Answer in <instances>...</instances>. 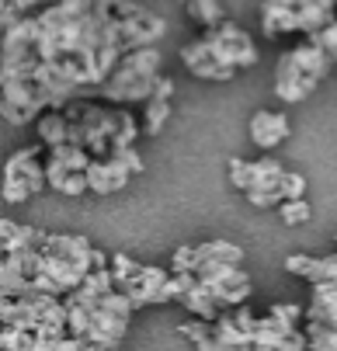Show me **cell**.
I'll return each instance as SVG.
<instances>
[{"mask_svg": "<svg viewBox=\"0 0 337 351\" xmlns=\"http://www.w3.org/2000/svg\"><path fill=\"white\" fill-rule=\"evenodd\" d=\"M306 348H313V351H337V330L306 320Z\"/></svg>", "mask_w": 337, "mask_h": 351, "instance_id": "d6986e66", "label": "cell"}, {"mask_svg": "<svg viewBox=\"0 0 337 351\" xmlns=\"http://www.w3.org/2000/svg\"><path fill=\"white\" fill-rule=\"evenodd\" d=\"M171 271L174 275H191L195 271V243H181L171 258Z\"/></svg>", "mask_w": 337, "mask_h": 351, "instance_id": "44dd1931", "label": "cell"}, {"mask_svg": "<svg viewBox=\"0 0 337 351\" xmlns=\"http://www.w3.org/2000/svg\"><path fill=\"white\" fill-rule=\"evenodd\" d=\"M282 164L275 157H261V160H251V188L244 195H254V191H278V178H282Z\"/></svg>", "mask_w": 337, "mask_h": 351, "instance_id": "9a60e30c", "label": "cell"}, {"mask_svg": "<svg viewBox=\"0 0 337 351\" xmlns=\"http://www.w3.org/2000/svg\"><path fill=\"white\" fill-rule=\"evenodd\" d=\"M199 261H226V265H244V247L229 240H205L195 243V265Z\"/></svg>", "mask_w": 337, "mask_h": 351, "instance_id": "2e32d148", "label": "cell"}, {"mask_svg": "<svg viewBox=\"0 0 337 351\" xmlns=\"http://www.w3.org/2000/svg\"><path fill=\"white\" fill-rule=\"evenodd\" d=\"M84 178H87V191L98 195V198L118 195V191H125V184L132 181V174L125 171V164L118 160V154H115V157H90Z\"/></svg>", "mask_w": 337, "mask_h": 351, "instance_id": "52a82bcc", "label": "cell"}, {"mask_svg": "<svg viewBox=\"0 0 337 351\" xmlns=\"http://www.w3.org/2000/svg\"><path fill=\"white\" fill-rule=\"evenodd\" d=\"M303 4H316V8H327V11H337V0H303Z\"/></svg>", "mask_w": 337, "mask_h": 351, "instance_id": "4316f807", "label": "cell"}, {"mask_svg": "<svg viewBox=\"0 0 337 351\" xmlns=\"http://www.w3.org/2000/svg\"><path fill=\"white\" fill-rule=\"evenodd\" d=\"M184 11L199 28H212V25H219L226 18L219 0H184Z\"/></svg>", "mask_w": 337, "mask_h": 351, "instance_id": "e0dca14e", "label": "cell"}, {"mask_svg": "<svg viewBox=\"0 0 337 351\" xmlns=\"http://www.w3.org/2000/svg\"><path fill=\"white\" fill-rule=\"evenodd\" d=\"M247 202L258 206V209H278L282 195H278V191H254V195H247Z\"/></svg>", "mask_w": 337, "mask_h": 351, "instance_id": "d4e9b609", "label": "cell"}, {"mask_svg": "<svg viewBox=\"0 0 337 351\" xmlns=\"http://www.w3.org/2000/svg\"><path fill=\"white\" fill-rule=\"evenodd\" d=\"M63 115L70 122V143L87 149L90 157H115L139 139V119L122 105L77 97L63 105Z\"/></svg>", "mask_w": 337, "mask_h": 351, "instance_id": "3957f363", "label": "cell"}, {"mask_svg": "<svg viewBox=\"0 0 337 351\" xmlns=\"http://www.w3.org/2000/svg\"><path fill=\"white\" fill-rule=\"evenodd\" d=\"M195 348H199V351H226V348H223V344H219V341H216V337H212V334H209V337H205V341H199V344H195Z\"/></svg>", "mask_w": 337, "mask_h": 351, "instance_id": "484cf974", "label": "cell"}, {"mask_svg": "<svg viewBox=\"0 0 337 351\" xmlns=\"http://www.w3.org/2000/svg\"><path fill=\"white\" fill-rule=\"evenodd\" d=\"M177 303H181V306H184V310H188L191 317H199V320H209V324H212V320H216V317L223 313V310H219V306L212 303V299H209V292H205V289L199 285V278H195V282H191V285H188V289L181 292V299H177Z\"/></svg>", "mask_w": 337, "mask_h": 351, "instance_id": "5bb4252c", "label": "cell"}, {"mask_svg": "<svg viewBox=\"0 0 337 351\" xmlns=\"http://www.w3.org/2000/svg\"><path fill=\"white\" fill-rule=\"evenodd\" d=\"M278 195H282V202H285V198H306V178L299 171H282Z\"/></svg>", "mask_w": 337, "mask_h": 351, "instance_id": "ffe728a7", "label": "cell"}, {"mask_svg": "<svg viewBox=\"0 0 337 351\" xmlns=\"http://www.w3.org/2000/svg\"><path fill=\"white\" fill-rule=\"evenodd\" d=\"M45 191V146L32 143L21 146L4 160L0 171V198L8 206H25L28 198Z\"/></svg>", "mask_w": 337, "mask_h": 351, "instance_id": "5b68a950", "label": "cell"}, {"mask_svg": "<svg viewBox=\"0 0 337 351\" xmlns=\"http://www.w3.org/2000/svg\"><path fill=\"white\" fill-rule=\"evenodd\" d=\"M167 21L136 0H56L0 28V119L32 125L105 84L139 45H157Z\"/></svg>", "mask_w": 337, "mask_h": 351, "instance_id": "6da1fadb", "label": "cell"}, {"mask_svg": "<svg viewBox=\"0 0 337 351\" xmlns=\"http://www.w3.org/2000/svg\"><path fill=\"white\" fill-rule=\"evenodd\" d=\"M181 63L191 77L223 84V80H233L240 70L258 63V45L240 25L223 18L219 25L202 28L195 42L181 45Z\"/></svg>", "mask_w": 337, "mask_h": 351, "instance_id": "7a4b0ae2", "label": "cell"}, {"mask_svg": "<svg viewBox=\"0 0 337 351\" xmlns=\"http://www.w3.org/2000/svg\"><path fill=\"white\" fill-rule=\"evenodd\" d=\"M303 317L310 324H323L337 330V285L313 282V299H310V310H303Z\"/></svg>", "mask_w": 337, "mask_h": 351, "instance_id": "8fae6325", "label": "cell"}, {"mask_svg": "<svg viewBox=\"0 0 337 351\" xmlns=\"http://www.w3.org/2000/svg\"><path fill=\"white\" fill-rule=\"evenodd\" d=\"M160 73H164V53L157 45L129 49V53L115 63V70L105 77V84H98L90 90V97L94 101L122 105V108L142 105L150 97L153 84L160 80Z\"/></svg>", "mask_w": 337, "mask_h": 351, "instance_id": "277c9868", "label": "cell"}, {"mask_svg": "<svg viewBox=\"0 0 337 351\" xmlns=\"http://www.w3.org/2000/svg\"><path fill=\"white\" fill-rule=\"evenodd\" d=\"M316 90V80L310 73H303V66L292 60V53H285L275 66V94L285 105H299Z\"/></svg>", "mask_w": 337, "mask_h": 351, "instance_id": "ba28073f", "label": "cell"}, {"mask_svg": "<svg viewBox=\"0 0 337 351\" xmlns=\"http://www.w3.org/2000/svg\"><path fill=\"white\" fill-rule=\"evenodd\" d=\"M171 115H174V80H171L167 73H160V80H157V84H153V90H150V97L142 101L139 136L157 139V136L167 129Z\"/></svg>", "mask_w": 337, "mask_h": 351, "instance_id": "8992f818", "label": "cell"}, {"mask_svg": "<svg viewBox=\"0 0 337 351\" xmlns=\"http://www.w3.org/2000/svg\"><path fill=\"white\" fill-rule=\"evenodd\" d=\"M288 53H292V60L303 66V73H310L316 84H320V80H323V77L334 70V60L323 53V49H320L310 35H306V42H299L296 49H288Z\"/></svg>", "mask_w": 337, "mask_h": 351, "instance_id": "4fadbf2b", "label": "cell"}, {"mask_svg": "<svg viewBox=\"0 0 337 351\" xmlns=\"http://www.w3.org/2000/svg\"><path fill=\"white\" fill-rule=\"evenodd\" d=\"M226 351H254V344H240V348H226Z\"/></svg>", "mask_w": 337, "mask_h": 351, "instance_id": "83f0119b", "label": "cell"}, {"mask_svg": "<svg viewBox=\"0 0 337 351\" xmlns=\"http://www.w3.org/2000/svg\"><path fill=\"white\" fill-rule=\"evenodd\" d=\"M181 334H184L191 344H199V341H205V337L212 334V324H209V320H199V317H191V320L181 324Z\"/></svg>", "mask_w": 337, "mask_h": 351, "instance_id": "cb8c5ba5", "label": "cell"}, {"mask_svg": "<svg viewBox=\"0 0 337 351\" xmlns=\"http://www.w3.org/2000/svg\"><path fill=\"white\" fill-rule=\"evenodd\" d=\"M278 216L285 226H303L313 219V206L306 198H285V202H278Z\"/></svg>", "mask_w": 337, "mask_h": 351, "instance_id": "ac0fdd59", "label": "cell"}, {"mask_svg": "<svg viewBox=\"0 0 337 351\" xmlns=\"http://www.w3.org/2000/svg\"><path fill=\"white\" fill-rule=\"evenodd\" d=\"M229 184L236 191H247L251 188V160H244V157H233L229 160Z\"/></svg>", "mask_w": 337, "mask_h": 351, "instance_id": "7402d4cb", "label": "cell"}, {"mask_svg": "<svg viewBox=\"0 0 337 351\" xmlns=\"http://www.w3.org/2000/svg\"><path fill=\"white\" fill-rule=\"evenodd\" d=\"M45 191H56L63 198H84L87 195V178L84 171H73L45 154Z\"/></svg>", "mask_w": 337, "mask_h": 351, "instance_id": "9c48e42d", "label": "cell"}, {"mask_svg": "<svg viewBox=\"0 0 337 351\" xmlns=\"http://www.w3.org/2000/svg\"><path fill=\"white\" fill-rule=\"evenodd\" d=\"M32 129H35V139H38L45 149H53V146H60V143H70V122H66L63 108L42 112V115L32 122Z\"/></svg>", "mask_w": 337, "mask_h": 351, "instance_id": "7c38bea8", "label": "cell"}, {"mask_svg": "<svg viewBox=\"0 0 337 351\" xmlns=\"http://www.w3.org/2000/svg\"><path fill=\"white\" fill-rule=\"evenodd\" d=\"M310 38H313V42H316L320 49H323V53H327V56H330L334 63H337V18H334V21H330L327 28H320V32H313Z\"/></svg>", "mask_w": 337, "mask_h": 351, "instance_id": "603a6c76", "label": "cell"}, {"mask_svg": "<svg viewBox=\"0 0 337 351\" xmlns=\"http://www.w3.org/2000/svg\"><path fill=\"white\" fill-rule=\"evenodd\" d=\"M288 132H292V125H288V119L282 112H264L261 108V112L251 115V139L261 149H275L278 143L288 139Z\"/></svg>", "mask_w": 337, "mask_h": 351, "instance_id": "30bf717a", "label": "cell"}]
</instances>
